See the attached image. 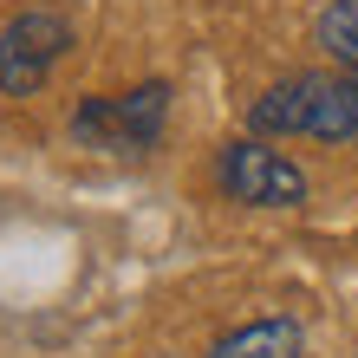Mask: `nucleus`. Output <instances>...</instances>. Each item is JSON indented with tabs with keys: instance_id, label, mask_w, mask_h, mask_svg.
I'll return each instance as SVG.
<instances>
[{
	"instance_id": "obj_3",
	"label": "nucleus",
	"mask_w": 358,
	"mask_h": 358,
	"mask_svg": "<svg viewBox=\"0 0 358 358\" xmlns=\"http://www.w3.org/2000/svg\"><path fill=\"white\" fill-rule=\"evenodd\" d=\"M72 46V20L52 13V7H33V13H13L0 27V92L7 98H33L46 85V72L66 59Z\"/></svg>"
},
{
	"instance_id": "obj_1",
	"label": "nucleus",
	"mask_w": 358,
	"mask_h": 358,
	"mask_svg": "<svg viewBox=\"0 0 358 358\" xmlns=\"http://www.w3.org/2000/svg\"><path fill=\"white\" fill-rule=\"evenodd\" d=\"M261 137H326V143H358V85L326 72H293L267 85L248 111Z\"/></svg>"
},
{
	"instance_id": "obj_5",
	"label": "nucleus",
	"mask_w": 358,
	"mask_h": 358,
	"mask_svg": "<svg viewBox=\"0 0 358 358\" xmlns=\"http://www.w3.org/2000/svg\"><path fill=\"white\" fill-rule=\"evenodd\" d=\"M300 352H306V339L293 320H255V326L228 332L208 358H300Z\"/></svg>"
},
{
	"instance_id": "obj_2",
	"label": "nucleus",
	"mask_w": 358,
	"mask_h": 358,
	"mask_svg": "<svg viewBox=\"0 0 358 358\" xmlns=\"http://www.w3.org/2000/svg\"><path fill=\"white\" fill-rule=\"evenodd\" d=\"M163 117H170V85L150 78L137 92H117V98H85L72 111V137L92 143V150H150L163 137Z\"/></svg>"
},
{
	"instance_id": "obj_4",
	"label": "nucleus",
	"mask_w": 358,
	"mask_h": 358,
	"mask_svg": "<svg viewBox=\"0 0 358 358\" xmlns=\"http://www.w3.org/2000/svg\"><path fill=\"white\" fill-rule=\"evenodd\" d=\"M215 176H222L228 196L248 202V208H293L306 196L300 163L280 157V150H267V143H228L222 163H215Z\"/></svg>"
},
{
	"instance_id": "obj_6",
	"label": "nucleus",
	"mask_w": 358,
	"mask_h": 358,
	"mask_svg": "<svg viewBox=\"0 0 358 358\" xmlns=\"http://www.w3.org/2000/svg\"><path fill=\"white\" fill-rule=\"evenodd\" d=\"M320 39H326V52L345 66V78L358 85V0H332V7L320 13Z\"/></svg>"
}]
</instances>
